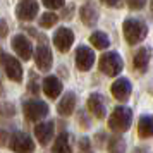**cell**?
Returning a JSON list of instances; mask_svg holds the SVG:
<instances>
[{"label":"cell","mask_w":153,"mask_h":153,"mask_svg":"<svg viewBox=\"0 0 153 153\" xmlns=\"http://www.w3.org/2000/svg\"><path fill=\"white\" fill-rule=\"evenodd\" d=\"M53 43L60 52H67L74 43V33L69 28H59L53 35Z\"/></svg>","instance_id":"30bf717a"},{"label":"cell","mask_w":153,"mask_h":153,"mask_svg":"<svg viewBox=\"0 0 153 153\" xmlns=\"http://www.w3.org/2000/svg\"><path fill=\"white\" fill-rule=\"evenodd\" d=\"M35 136L42 145H48L53 136V122H40L35 127Z\"/></svg>","instance_id":"2e32d148"},{"label":"cell","mask_w":153,"mask_h":153,"mask_svg":"<svg viewBox=\"0 0 153 153\" xmlns=\"http://www.w3.org/2000/svg\"><path fill=\"white\" fill-rule=\"evenodd\" d=\"M124 150H126V143L120 136L110 138V141H108V152L110 153H124Z\"/></svg>","instance_id":"7402d4cb"},{"label":"cell","mask_w":153,"mask_h":153,"mask_svg":"<svg viewBox=\"0 0 153 153\" xmlns=\"http://www.w3.org/2000/svg\"><path fill=\"white\" fill-rule=\"evenodd\" d=\"M105 5H110V7H120L122 4H120V2H105Z\"/></svg>","instance_id":"83f0119b"},{"label":"cell","mask_w":153,"mask_h":153,"mask_svg":"<svg viewBox=\"0 0 153 153\" xmlns=\"http://www.w3.org/2000/svg\"><path fill=\"white\" fill-rule=\"evenodd\" d=\"M5 35H7V24H5V21H4V19H2V21H0V36L4 38Z\"/></svg>","instance_id":"4316f807"},{"label":"cell","mask_w":153,"mask_h":153,"mask_svg":"<svg viewBox=\"0 0 153 153\" xmlns=\"http://www.w3.org/2000/svg\"><path fill=\"white\" fill-rule=\"evenodd\" d=\"M122 65H124V62H122V59L117 52H108V53L102 55L100 62H98L100 71L107 76H117L122 71Z\"/></svg>","instance_id":"277c9868"},{"label":"cell","mask_w":153,"mask_h":153,"mask_svg":"<svg viewBox=\"0 0 153 153\" xmlns=\"http://www.w3.org/2000/svg\"><path fill=\"white\" fill-rule=\"evenodd\" d=\"M22 110H24V117L31 120V122H38V120H42L43 117H47L48 115V105L42 102V100H28V102H24L22 105Z\"/></svg>","instance_id":"3957f363"},{"label":"cell","mask_w":153,"mask_h":153,"mask_svg":"<svg viewBox=\"0 0 153 153\" xmlns=\"http://www.w3.org/2000/svg\"><path fill=\"white\" fill-rule=\"evenodd\" d=\"M9 146L17 153H33L35 152V143L33 139L29 138L26 132H12L10 136V141H9Z\"/></svg>","instance_id":"5b68a950"},{"label":"cell","mask_w":153,"mask_h":153,"mask_svg":"<svg viewBox=\"0 0 153 153\" xmlns=\"http://www.w3.org/2000/svg\"><path fill=\"white\" fill-rule=\"evenodd\" d=\"M152 9H153V2H152Z\"/></svg>","instance_id":"f546056e"},{"label":"cell","mask_w":153,"mask_h":153,"mask_svg":"<svg viewBox=\"0 0 153 153\" xmlns=\"http://www.w3.org/2000/svg\"><path fill=\"white\" fill-rule=\"evenodd\" d=\"M53 153H71L69 146V136L62 132L55 138V145H53Z\"/></svg>","instance_id":"ffe728a7"},{"label":"cell","mask_w":153,"mask_h":153,"mask_svg":"<svg viewBox=\"0 0 153 153\" xmlns=\"http://www.w3.org/2000/svg\"><path fill=\"white\" fill-rule=\"evenodd\" d=\"M90 42H91V45H93V47H97L98 50H105L108 45H110L108 38H107V35H105V33H102V31H95V33H91Z\"/></svg>","instance_id":"44dd1931"},{"label":"cell","mask_w":153,"mask_h":153,"mask_svg":"<svg viewBox=\"0 0 153 153\" xmlns=\"http://www.w3.org/2000/svg\"><path fill=\"white\" fill-rule=\"evenodd\" d=\"M79 14H81V21L86 24V26H95L98 21V12H97V7L93 5V4H84L81 10H79Z\"/></svg>","instance_id":"ac0fdd59"},{"label":"cell","mask_w":153,"mask_h":153,"mask_svg":"<svg viewBox=\"0 0 153 153\" xmlns=\"http://www.w3.org/2000/svg\"><path fill=\"white\" fill-rule=\"evenodd\" d=\"M129 7H131V9H141V7H145V0H138V2H136V0H131V2H129Z\"/></svg>","instance_id":"484cf974"},{"label":"cell","mask_w":153,"mask_h":153,"mask_svg":"<svg viewBox=\"0 0 153 153\" xmlns=\"http://www.w3.org/2000/svg\"><path fill=\"white\" fill-rule=\"evenodd\" d=\"M95 64V53L90 47H77L76 50V65L79 67L81 71H90Z\"/></svg>","instance_id":"9c48e42d"},{"label":"cell","mask_w":153,"mask_h":153,"mask_svg":"<svg viewBox=\"0 0 153 153\" xmlns=\"http://www.w3.org/2000/svg\"><path fill=\"white\" fill-rule=\"evenodd\" d=\"M150 59H152V50L148 48V47H141V48L134 53L132 64H134V67H136L139 72H145V71L148 69Z\"/></svg>","instance_id":"9a60e30c"},{"label":"cell","mask_w":153,"mask_h":153,"mask_svg":"<svg viewBox=\"0 0 153 153\" xmlns=\"http://www.w3.org/2000/svg\"><path fill=\"white\" fill-rule=\"evenodd\" d=\"M132 153H148V150H145V148H136Z\"/></svg>","instance_id":"f1b7e54d"},{"label":"cell","mask_w":153,"mask_h":153,"mask_svg":"<svg viewBox=\"0 0 153 153\" xmlns=\"http://www.w3.org/2000/svg\"><path fill=\"white\" fill-rule=\"evenodd\" d=\"M2 64H4V69H5V74H7L9 79H12L16 83L22 81V67L17 59L4 52L2 53Z\"/></svg>","instance_id":"8992f818"},{"label":"cell","mask_w":153,"mask_h":153,"mask_svg":"<svg viewBox=\"0 0 153 153\" xmlns=\"http://www.w3.org/2000/svg\"><path fill=\"white\" fill-rule=\"evenodd\" d=\"M132 112L127 107H115L108 117V127L115 132H124L131 127Z\"/></svg>","instance_id":"7a4b0ae2"},{"label":"cell","mask_w":153,"mask_h":153,"mask_svg":"<svg viewBox=\"0 0 153 153\" xmlns=\"http://www.w3.org/2000/svg\"><path fill=\"white\" fill-rule=\"evenodd\" d=\"M79 148L83 153H91V146H90V139L88 138H83L79 141Z\"/></svg>","instance_id":"d4e9b609"},{"label":"cell","mask_w":153,"mask_h":153,"mask_svg":"<svg viewBox=\"0 0 153 153\" xmlns=\"http://www.w3.org/2000/svg\"><path fill=\"white\" fill-rule=\"evenodd\" d=\"M131 91H132V86L129 83V79H126V77H120L112 84V95L117 98L119 102H126L131 97Z\"/></svg>","instance_id":"4fadbf2b"},{"label":"cell","mask_w":153,"mask_h":153,"mask_svg":"<svg viewBox=\"0 0 153 153\" xmlns=\"http://www.w3.org/2000/svg\"><path fill=\"white\" fill-rule=\"evenodd\" d=\"M88 110L95 115L97 119H103L107 115V105H105V98L100 93H91L88 98Z\"/></svg>","instance_id":"8fae6325"},{"label":"cell","mask_w":153,"mask_h":153,"mask_svg":"<svg viewBox=\"0 0 153 153\" xmlns=\"http://www.w3.org/2000/svg\"><path fill=\"white\" fill-rule=\"evenodd\" d=\"M43 5L47 9H62L64 2L62 0H43Z\"/></svg>","instance_id":"cb8c5ba5"},{"label":"cell","mask_w":153,"mask_h":153,"mask_svg":"<svg viewBox=\"0 0 153 153\" xmlns=\"http://www.w3.org/2000/svg\"><path fill=\"white\" fill-rule=\"evenodd\" d=\"M12 48L22 60H29L33 57V45L24 35H16L12 38Z\"/></svg>","instance_id":"52a82bcc"},{"label":"cell","mask_w":153,"mask_h":153,"mask_svg":"<svg viewBox=\"0 0 153 153\" xmlns=\"http://www.w3.org/2000/svg\"><path fill=\"white\" fill-rule=\"evenodd\" d=\"M138 134L141 138H152L153 136V117L143 115L138 122Z\"/></svg>","instance_id":"d6986e66"},{"label":"cell","mask_w":153,"mask_h":153,"mask_svg":"<svg viewBox=\"0 0 153 153\" xmlns=\"http://www.w3.org/2000/svg\"><path fill=\"white\" fill-rule=\"evenodd\" d=\"M42 83H43L42 84V86H43V93H45L48 98H52V100H55V98L62 93V83H60V79H59V77L47 76Z\"/></svg>","instance_id":"5bb4252c"},{"label":"cell","mask_w":153,"mask_h":153,"mask_svg":"<svg viewBox=\"0 0 153 153\" xmlns=\"http://www.w3.org/2000/svg\"><path fill=\"white\" fill-rule=\"evenodd\" d=\"M38 2L35 0H24L21 4H17V7H16V14L17 17L21 19V21H33L38 14Z\"/></svg>","instance_id":"ba28073f"},{"label":"cell","mask_w":153,"mask_h":153,"mask_svg":"<svg viewBox=\"0 0 153 153\" xmlns=\"http://www.w3.org/2000/svg\"><path fill=\"white\" fill-rule=\"evenodd\" d=\"M122 31H124V38L129 45H136L138 42H143L145 40L146 33H148V28L143 21L139 19H134V17H129L124 21V26H122Z\"/></svg>","instance_id":"6da1fadb"},{"label":"cell","mask_w":153,"mask_h":153,"mask_svg":"<svg viewBox=\"0 0 153 153\" xmlns=\"http://www.w3.org/2000/svg\"><path fill=\"white\" fill-rule=\"evenodd\" d=\"M35 62L38 65V69H42V71H48L52 67V52H50V48L45 43H40L36 47Z\"/></svg>","instance_id":"7c38bea8"},{"label":"cell","mask_w":153,"mask_h":153,"mask_svg":"<svg viewBox=\"0 0 153 153\" xmlns=\"http://www.w3.org/2000/svg\"><path fill=\"white\" fill-rule=\"evenodd\" d=\"M74 108H76V95L72 91H69V93H65L62 97L60 103L57 107V110H59L60 115H71L74 112Z\"/></svg>","instance_id":"e0dca14e"},{"label":"cell","mask_w":153,"mask_h":153,"mask_svg":"<svg viewBox=\"0 0 153 153\" xmlns=\"http://www.w3.org/2000/svg\"><path fill=\"white\" fill-rule=\"evenodd\" d=\"M57 21H59V17H57L55 12H45L40 19V26L42 28H52V26H55Z\"/></svg>","instance_id":"603a6c76"}]
</instances>
